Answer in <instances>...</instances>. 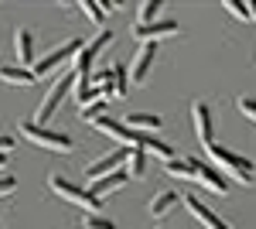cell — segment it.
<instances>
[{"mask_svg":"<svg viewBox=\"0 0 256 229\" xmlns=\"http://www.w3.org/2000/svg\"><path fill=\"white\" fill-rule=\"evenodd\" d=\"M226 11H232L239 21H253V11H250V4H242V0H226Z\"/></svg>","mask_w":256,"mask_h":229,"instance_id":"obj_24","label":"cell"},{"mask_svg":"<svg viewBox=\"0 0 256 229\" xmlns=\"http://www.w3.org/2000/svg\"><path fill=\"white\" fill-rule=\"evenodd\" d=\"M164 171L174 174V178H192V164H188V161H168Z\"/></svg>","mask_w":256,"mask_h":229,"instance_id":"obj_25","label":"cell"},{"mask_svg":"<svg viewBox=\"0 0 256 229\" xmlns=\"http://www.w3.org/2000/svg\"><path fill=\"white\" fill-rule=\"evenodd\" d=\"M110 41H113V31H110V28H102L96 38H92V41H89V45L79 52V55H76V62H72V72L89 76V72H92V65H96V58H99V52H102Z\"/></svg>","mask_w":256,"mask_h":229,"instance_id":"obj_6","label":"cell"},{"mask_svg":"<svg viewBox=\"0 0 256 229\" xmlns=\"http://www.w3.org/2000/svg\"><path fill=\"white\" fill-rule=\"evenodd\" d=\"M126 171H130V178H144V174H147V151H140V147H130Z\"/></svg>","mask_w":256,"mask_h":229,"instance_id":"obj_19","label":"cell"},{"mask_svg":"<svg viewBox=\"0 0 256 229\" xmlns=\"http://www.w3.org/2000/svg\"><path fill=\"white\" fill-rule=\"evenodd\" d=\"M20 137H28L34 147H44V151H62L68 154L72 151V137L62 134V130H48V127H38L34 120H20Z\"/></svg>","mask_w":256,"mask_h":229,"instance_id":"obj_3","label":"cell"},{"mask_svg":"<svg viewBox=\"0 0 256 229\" xmlns=\"http://www.w3.org/2000/svg\"><path fill=\"white\" fill-rule=\"evenodd\" d=\"M82 48H86V45H82L79 38L65 41L62 48H55V52H48V55H44V58L38 62V65H34V76H48V72H55V69H62L65 62H76V55H79Z\"/></svg>","mask_w":256,"mask_h":229,"instance_id":"obj_5","label":"cell"},{"mask_svg":"<svg viewBox=\"0 0 256 229\" xmlns=\"http://www.w3.org/2000/svg\"><path fill=\"white\" fill-rule=\"evenodd\" d=\"M0 79L10 86H31L38 76H34V69H24V65H0Z\"/></svg>","mask_w":256,"mask_h":229,"instance_id":"obj_16","label":"cell"},{"mask_svg":"<svg viewBox=\"0 0 256 229\" xmlns=\"http://www.w3.org/2000/svg\"><path fill=\"white\" fill-rule=\"evenodd\" d=\"M178 202H181V198H178V191H158V195H154V202H150V215H154V219H160V215H164V212H171L178 205Z\"/></svg>","mask_w":256,"mask_h":229,"instance_id":"obj_18","label":"cell"},{"mask_svg":"<svg viewBox=\"0 0 256 229\" xmlns=\"http://www.w3.org/2000/svg\"><path fill=\"white\" fill-rule=\"evenodd\" d=\"M113 69H116V79H113V82H116V96L123 99V96H130L126 93V69H123V65H113Z\"/></svg>","mask_w":256,"mask_h":229,"instance_id":"obj_27","label":"cell"},{"mask_svg":"<svg viewBox=\"0 0 256 229\" xmlns=\"http://www.w3.org/2000/svg\"><path fill=\"white\" fill-rule=\"evenodd\" d=\"M208 157L222 168V174H232L239 185H253L256 181V164L250 157L229 151V147H222V144H212V147H208Z\"/></svg>","mask_w":256,"mask_h":229,"instance_id":"obj_1","label":"cell"},{"mask_svg":"<svg viewBox=\"0 0 256 229\" xmlns=\"http://www.w3.org/2000/svg\"><path fill=\"white\" fill-rule=\"evenodd\" d=\"M0 229H4V219H0Z\"/></svg>","mask_w":256,"mask_h":229,"instance_id":"obj_32","label":"cell"},{"mask_svg":"<svg viewBox=\"0 0 256 229\" xmlns=\"http://www.w3.org/2000/svg\"><path fill=\"white\" fill-rule=\"evenodd\" d=\"M178 21H154V24H134V38H137V45H147V41H158L164 38V35H178Z\"/></svg>","mask_w":256,"mask_h":229,"instance_id":"obj_12","label":"cell"},{"mask_svg":"<svg viewBox=\"0 0 256 229\" xmlns=\"http://www.w3.org/2000/svg\"><path fill=\"white\" fill-rule=\"evenodd\" d=\"M76 79H79V72H65V76H58V82L44 93L41 106L34 110V123H38V127H44V120H52V116H55V110L62 106V99L76 89Z\"/></svg>","mask_w":256,"mask_h":229,"instance_id":"obj_4","label":"cell"},{"mask_svg":"<svg viewBox=\"0 0 256 229\" xmlns=\"http://www.w3.org/2000/svg\"><path fill=\"white\" fill-rule=\"evenodd\" d=\"M158 229H164V226H158Z\"/></svg>","mask_w":256,"mask_h":229,"instance_id":"obj_33","label":"cell"},{"mask_svg":"<svg viewBox=\"0 0 256 229\" xmlns=\"http://www.w3.org/2000/svg\"><path fill=\"white\" fill-rule=\"evenodd\" d=\"M130 181V171L123 168V171H116V174H106V178H99V181H92L89 185V191L96 195V198H106V195H113V191H120L123 185Z\"/></svg>","mask_w":256,"mask_h":229,"instance_id":"obj_14","label":"cell"},{"mask_svg":"<svg viewBox=\"0 0 256 229\" xmlns=\"http://www.w3.org/2000/svg\"><path fill=\"white\" fill-rule=\"evenodd\" d=\"M82 229H116V222H110V219H102V215H92V212H86V219H82Z\"/></svg>","mask_w":256,"mask_h":229,"instance_id":"obj_23","label":"cell"},{"mask_svg":"<svg viewBox=\"0 0 256 229\" xmlns=\"http://www.w3.org/2000/svg\"><path fill=\"white\" fill-rule=\"evenodd\" d=\"M250 11H253V21H256V0H253V4H250Z\"/></svg>","mask_w":256,"mask_h":229,"instance_id":"obj_30","label":"cell"},{"mask_svg":"<svg viewBox=\"0 0 256 229\" xmlns=\"http://www.w3.org/2000/svg\"><path fill=\"white\" fill-rule=\"evenodd\" d=\"M14 45H18L20 65L28 69V65L34 62V35H31V28H18V35H14Z\"/></svg>","mask_w":256,"mask_h":229,"instance_id":"obj_15","label":"cell"},{"mask_svg":"<svg viewBox=\"0 0 256 229\" xmlns=\"http://www.w3.org/2000/svg\"><path fill=\"white\" fill-rule=\"evenodd\" d=\"M10 151H14V137L0 134V154H10Z\"/></svg>","mask_w":256,"mask_h":229,"instance_id":"obj_29","label":"cell"},{"mask_svg":"<svg viewBox=\"0 0 256 229\" xmlns=\"http://www.w3.org/2000/svg\"><path fill=\"white\" fill-rule=\"evenodd\" d=\"M181 202H184V205H188V212L195 215V222H202L205 229H232L229 222H226V219H218L216 212L208 209V205H205L202 198H195V195H184Z\"/></svg>","mask_w":256,"mask_h":229,"instance_id":"obj_11","label":"cell"},{"mask_svg":"<svg viewBox=\"0 0 256 229\" xmlns=\"http://www.w3.org/2000/svg\"><path fill=\"white\" fill-rule=\"evenodd\" d=\"M236 106H239V113H242V116H250V120L256 123V99H250V96H239Z\"/></svg>","mask_w":256,"mask_h":229,"instance_id":"obj_26","label":"cell"},{"mask_svg":"<svg viewBox=\"0 0 256 229\" xmlns=\"http://www.w3.org/2000/svg\"><path fill=\"white\" fill-rule=\"evenodd\" d=\"M158 11H160V0H144L137 11V24H154L158 21Z\"/></svg>","mask_w":256,"mask_h":229,"instance_id":"obj_21","label":"cell"},{"mask_svg":"<svg viewBox=\"0 0 256 229\" xmlns=\"http://www.w3.org/2000/svg\"><path fill=\"white\" fill-rule=\"evenodd\" d=\"M82 120H89V123H96L99 116H106V99H96V103H89V106H82L79 110Z\"/></svg>","mask_w":256,"mask_h":229,"instance_id":"obj_22","label":"cell"},{"mask_svg":"<svg viewBox=\"0 0 256 229\" xmlns=\"http://www.w3.org/2000/svg\"><path fill=\"white\" fill-rule=\"evenodd\" d=\"M154 58H158V41H147V45H137V55H134V69H130V79L144 86L150 79V69H154Z\"/></svg>","mask_w":256,"mask_h":229,"instance_id":"obj_9","label":"cell"},{"mask_svg":"<svg viewBox=\"0 0 256 229\" xmlns=\"http://www.w3.org/2000/svg\"><path fill=\"white\" fill-rule=\"evenodd\" d=\"M192 164V178L195 181H202L208 191H216V195H229V181L218 174V168H212V164H205V161H188Z\"/></svg>","mask_w":256,"mask_h":229,"instance_id":"obj_10","label":"cell"},{"mask_svg":"<svg viewBox=\"0 0 256 229\" xmlns=\"http://www.w3.org/2000/svg\"><path fill=\"white\" fill-rule=\"evenodd\" d=\"M123 123L134 127V130H140V134H147V130H160V127H164V120H160L158 113H130Z\"/></svg>","mask_w":256,"mask_h":229,"instance_id":"obj_17","label":"cell"},{"mask_svg":"<svg viewBox=\"0 0 256 229\" xmlns=\"http://www.w3.org/2000/svg\"><path fill=\"white\" fill-rule=\"evenodd\" d=\"M126 161H130V147H116L113 154L99 157L96 164H89V168H86V181L92 185V181L106 178V174H116V171H123V164H126Z\"/></svg>","mask_w":256,"mask_h":229,"instance_id":"obj_7","label":"cell"},{"mask_svg":"<svg viewBox=\"0 0 256 229\" xmlns=\"http://www.w3.org/2000/svg\"><path fill=\"white\" fill-rule=\"evenodd\" d=\"M79 7L86 11V18L92 21V24H99V28H106V7H102L99 0H82Z\"/></svg>","mask_w":256,"mask_h":229,"instance_id":"obj_20","label":"cell"},{"mask_svg":"<svg viewBox=\"0 0 256 229\" xmlns=\"http://www.w3.org/2000/svg\"><path fill=\"white\" fill-rule=\"evenodd\" d=\"M14 188H18V178H14V174H4V178H0V195H10Z\"/></svg>","mask_w":256,"mask_h":229,"instance_id":"obj_28","label":"cell"},{"mask_svg":"<svg viewBox=\"0 0 256 229\" xmlns=\"http://www.w3.org/2000/svg\"><path fill=\"white\" fill-rule=\"evenodd\" d=\"M48 188L58 195L62 202H68V205H79V209H89L92 215H99V209L106 205L102 198H96L89 188H82L76 181H68V178H62V174H48Z\"/></svg>","mask_w":256,"mask_h":229,"instance_id":"obj_2","label":"cell"},{"mask_svg":"<svg viewBox=\"0 0 256 229\" xmlns=\"http://www.w3.org/2000/svg\"><path fill=\"white\" fill-rule=\"evenodd\" d=\"M192 123H195V137L205 147H212L216 134H212V110H208V103H195L192 106Z\"/></svg>","mask_w":256,"mask_h":229,"instance_id":"obj_13","label":"cell"},{"mask_svg":"<svg viewBox=\"0 0 256 229\" xmlns=\"http://www.w3.org/2000/svg\"><path fill=\"white\" fill-rule=\"evenodd\" d=\"M92 127H96V130H102V134H110L113 140H120V144H126V147H140V140H144V134H140V130L126 127L123 120H113V116H99Z\"/></svg>","mask_w":256,"mask_h":229,"instance_id":"obj_8","label":"cell"},{"mask_svg":"<svg viewBox=\"0 0 256 229\" xmlns=\"http://www.w3.org/2000/svg\"><path fill=\"white\" fill-rule=\"evenodd\" d=\"M4 164H7V154H0V168H4Z\"/></svg>","mask_w":256,"mask_h":229,"instance_id":"obj_31","label":"cell"}]
</instances>
